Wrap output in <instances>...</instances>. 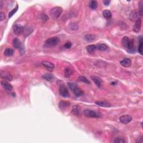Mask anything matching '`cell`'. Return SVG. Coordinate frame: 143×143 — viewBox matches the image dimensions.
I'll return each mask as SVG.
<instances>
[{"label": "cell", "instance_id": "cell-1", "mask_svg": "<svg viewBox=\"0 0 143 143\" xmlns=\"http://www.w3.org/2000/svg\"><path fill=\"white\" fill-rule=\"evenodd\" d=\"M58 83L59 85V94L60 96L63 97H69L70 96L69 92L64 83L60 80L58 81Z\"/></svg>", "mask_w": 143, "mask_h": 143}, {"label": "cell", "instance_id": "cell-2", "mask_svg": "<svg viewBox=\"0 0 143 143\" xmlns=\"http://www.w3.org/2000/svg\"><path fill=\"white\" fill-rule=\"evenodd\" d=\"M60 42V39L57 37H53V38H50L48 39L45 41L44 46L45 47L50 48L53 47L59 44Z\"/></svg>", "mask_w": 143, "mask_h": 143}, {"label": "cell", "instance_id": "cell-3", "mask_svg": "<svg viewBox=\"0 0 143 143\" xmlns=\"http://www.w3.org/2000/svg\"><path fill=\"white\" fill-rule=\"evenodd\" d=\"M63 12V9L60 7H55L50 10V16L53 18L56 19L58 18Z\"/></svg>", "mask_w": 143, "mask_h": 143}, {"label": "cell", "instance_id": "cell-4", "mask_svg": "<svg viewBox=\"0 0 143 143\" xmlns=\"http://www.w3.org/2000/svg\"><path fill=\"white\" fill-rule=\"evenodd\" d=\"M83 114L85 117L90 118H98L101 117V115L99 113H97L96 112L91 110H85L83 111Z\"/></svg>", "mask_w": 143, "mask_h": 143}, {"label": "cell", "instance_id": "cell-5", "mask_svg": "<svg viewBox=\"0 0 143 143\" xmlns=\"http://www.w3.org/2000/svg\"><path fill=\"white\" fill-rule=\"evenodd\" d=\"M13 30L15 35H20L24 31V27L21 25L16 24L15 25H14L13 27Z\"/></svg>", "mask_w": 143, "mask_h": 143}, {"label": "cell", "instance_id": "cell-6", "mask_svg": "<svg viewBox=\"0 0 143 143\" xmlns=\"http://www.w3.org/2000/svg\"><path fill=\"white\" fill-rule=\"evenodd\" d=\"M119 120L121 123L126 125V124L130 123L132 121V117L129 115H125L121 116L119 118Z\"/></svg>", "mask_w": 143, "mask_h": 143}, {"label": "cell", "instance_id": "cell-7", "mask_svg": "<svg viewBox=\"0 0 143 143\" xmlns=\"http://www.w3.org/2000/svg\"><path fill=\"white\" fill-rule=\"evenodd\" d=\"M71 113L73 115L77 117H80L82 115L81 113V109H80V106L79 105H74L73 107Z\"/></svg>", "mask_w": 143, "mask_h": 143}, {"label": "cell", "instance_id": "cell-8", "mask_svg": "<svg viewBox=\"0 0 143 143\" xmlns=\"http://www.w3.org/2000/svg\"><path fill=\"white\" fill-rule=\"evenodd\" d=\"M1 77L3 80H7V81H11L13 79V77L10 73L6 71H2L1 72Z\"/></svg>", "mask_w": 143, "mask_h": 143}, {"label": "cell", "instance_id": "cell-9", "mask_svg": "<svg viewBox=\"0 0 143 143\" xmlns=\"http://www.w3.org/2000/svg\"><path fill=\"white\" fill-rule=\"evenodd\" d=\"M139 12L136 11H133L131 12V13L130 14L129 18L132 21H135H135H137L138 20L140 19L139 18Z\"/></svg>", "mask_w": 143, "mask_h": 143}, {"label": "cell", "instance_id": "cell-10", "mask_svg": "<svg viewBox=\"0 0 143 143\" xmlns=\"http://www.w3.org/2000/svg\"><path fill=\"white\" fill-rule=\"evenodd\" d=\"M92 80L94 81L96 85L98 87V88H101L102 87V80L100 78L98 77H97V76H91V77Z\"/></svg>", "mask_w": 143, "mask_h": 143}, {"label": "cell", "instance_id": "cell-11", "mask_svg": "<svg viewBox=\"0 0 143 143\" xmlns=\"http://www.w3.org/2000/svg\"><path fill=\"white\" fill-rule=\"evenodd\" d=\"M141 26V20L140 18L135 21V24L133 28V30L135 32H139L140 30Z\"/></svg>", "mask_w": 143, "mask_h": 143}, {"label": "cell", "instance_id": "cell-12", "mask_svg": "<svg viewBox=\"0 0 143 143\" xmlns=\"http://www.w3.org/2000/svg\"><path fill=\"white\" fill-rule=\"evenodd\" d=\"M70 106V102L68 101H61L59 103V108L62 111L66 109L67 107H68Z\"/></svg>", "mask_w": 143, "mask_h": 143}, {"label": "cell", "instance_id": "cell-13", "mask_svg": "<svg viewBox=\"0 0 143 143\" xmlns=\"http://www.w3.org/2000/svg\"><path fill=\"white\" fill-rule=\"evenodd\" d=\"M1 85H2V86L3 87V88H4V89H5L6 90H7V91H11L12 89V85H11L10 83H9L8 82L6 81V80H2V82H1Z\"/></svg>", "mask_w": 143, "mask_h": 143}, {"label": "cell", "instance_id": "cell-14", "mask_svg": "<svg viewBox=\"0 0 143 143\" xmlns=\"http://www.w3.org/2000/svg\"><path fill=\"white\" fill-rule=\"evenodd\" d=\"M12 45H13V47L16 48V49H20V50L22 49V45H21V42H20L19 39H18V38H15L13 40Z\"/></svg>", "mask_w": 143, "mask_h": 143}, {"label": "cell", "instance_id": "cell-15", "mask_svg": "<svg viewBox=\"0 0 143 143\" xmlns=\"http://www.w3.org/2000/svg\"><path fill=\"white\" fill-rule=\"evenodd\" d=\"M120 64L122 66L124 67H126V68L129 67L131 66V61L130 59H128V58L125 59L121 60L120 62Z\"/></svg>", "mask_w": 143, "mask_h": 143}, {"label": "cell", "instance_id": "cell-16", "mask_svg": "<svg viewBox=\"0 0 143 143\" xmlns=\"http://www.w3.org/2000/svg\"><path fill=\"white\" fill-rule=\"evenodd\" d=\"M96 104L99 106L103 107H111V105L109 102L105 101H96Z\"/></svg>", "mask_w": 143, "mask_h": 143}, {"label": "cell", "instance_id": "cell-17", "mask_svg": "<svg viewBox=\"0 0 143 143\" xmlns=\"http://www.w3.org/2000/svg\"><path fill=\"white\" fill-rule=\"evenodd\" d=\"M41 64L43 66H44L46 68H48V69H54L55 67V66L53 63L48 61H43L42 62Z\"/></svg>", "mask_w": 143, "mask_h": 143}, {"label": "cell", "instance_id": "cell-18", "mask_svg": "<svg viewBox=\"0 0 143 143\" xmlns=\"http://www.w3.org/2000/svg\"><path fill=\"white\" fill-rule=\"evenodd\" d=\"M42 78L48 82H52L54 79V76L52 74L45 73L42 76Z\"/></svg>", "mask_w": 143, "mask_h": 143}, {"label": "cell", "instance_id": "cell-19", "mask_svg": "<svg viewBox=\"0 0 143 143\" xmlns=\"http://www.w3.org/2000/svg\"><path fill=\"white\" fill-rule=\"evenodd\" d=\"M96 50V46L94 45H88L86 47V50L88 53L92 54L94 53Z\"/></svg>", "mask_w": 143, "mask_h": 143}, {"label": "cell", "instance_id": "cell-20", "mask_svg": "<svg viewBox=\"0 0 143 143\" xmlns=\"http://www.w3.org/2000/svg\"><path fill=\"white\" fill-rule=\"evenodd\" d=\"M96 36L94 35H92V34H89V35H86L85 36V39L86 41L87 42H92L94 41L96 39Z\"/></svg>", "mask_w": 143, "mask_h": 143}, {"label": "cell", "instance_id": "cell-21", "mask_svg": "<svg viewBox=\"0 0 143 143\" xmlns=\"http://www.w3.org/2000/svg\"><path fill=\"white\" fill-rule=\"evenodd\" d=\"M130 39L129 38H128L127 36H124L122 39V44L123 45V46L124 47L127 48L128 47L129 45V43H130Z\"/></svg>", "mask_w": 143, "mask_h": 143}, {"label": "cell", "instance_id": "cell-22", "mask_svg": "<svg viewBox=\"0 0 143 143\" xmlns=\"http://www.w3.org/2000/svg\"><path fill=\"white\" fill-rule=\"evenodd\" d=\"M102 15H103V16L104 18H106V19H110V18H111L112 17V14L111 11L108 10H104L103 12H102Z\"/></svg>", "mask_w": 143, "mask_h": 143}, {"label": "cell", "instance_id": "cell-23", "mask_svg": "<svg viewBox=\"0 0 143 143\" xmlns=\"http://www.w3.org/2000/svg\"><path fill=\"white\" fill-rule=\"evenodd\" d=\"M108 49V47L105 44H99L96 46V49H98L100 51H106Z\"/></svg>", "mask_w": 143, "mask_h": 143}, {"label": "cell", "instance_id": "cell-24", "mask_svg": "<svg viewBox=\"0 0 143 143\" xmlns=\"http://www.w3.org/2000/svg\"><path fill=\"white\" fill-rule=\"evenodd\" d=\"M73 92L74 94H75L77 97H80V96L83 95L84 94L83 92L82 91L81 89H80L78 87H77L76 88H75Z\"/></svg>", "mask_w": 143, "mask_h": 143}, {"label": "cell", "instance_id": "cell-25", "mask_svg": "<svg viewBox=\"0 0 143 143\" xmlns=\"http://www.w3.org/2000/svg\"><path fill=\"white\" fill-rule=\"evenodd\" d=\"M4 55L8 56V57H10V56H12L13 55L14 51L13 49H10V48H7V49H6L5 50H4Z\"/></svg>", "mask_w": 143, "mask_h": 143}, {"label": "cell", "instance_id": "cell-26", "mask_svg": "<svg viewBox=\"0 0 143 143\" xmlns=\"http://www.w3.org/2000/svg\"><path fill=\"white\" fill-rule=\"evenodd\" d=\"M97 2L96 1H90L89 6L92 10H96L97 7Z\"/></svg>", "mask_w": 143, "mask_h": 143}, {"label": "cell", "instance_id": "cell-27", "mask_svg": "<svg viewBox=\"0 0 143 143\" xmlns=\"http://www.w3.org/2000/svg\"><path fill=\"white\" fill-rule=\"evenodd\" d=\"M68 86L72 91H73L75 88L78 87V85L77 84L74 83V82H68Z\"/></svg>", "mask_w": 143, "mask_h": 143}, {"label": "cell", "instance_id": "cell-28", "mask_svg": "<svg viewBox=\"0 0 143 143\" xmlns=\"http://www.w3.org/2000/svg\"><path fill=\"white\" fill-rule=\"evenodd\" d=\"M73 73V71L71 69L69 68H66L64 71V76L66 78L69 77L71 76V74Z\"/></svg>", "mask_w": 143, "mask_h": 143}, {"label": "cell", "instance_id": "cell-29", "mask_svg": "<svg viewBox=\"0 0 143 143\" xmlns=\"http://www.w3.org/2000/svg\"><path fill=\"white\" fill-rule=\"evenodd\" d=\"M78 80H80V81H81L82 82H83V83H85L86 84H90V82L88 80V79L86 77H85V76H80L78 77Z\"/></svg>", "mask_w": 143, "mask_h": 143}, {"label": "cell", "instance_id": "cell-30", "mask_svg": "<svg viewBox=\"0 0 143 143\" xmlns=\"http://www.w3.org/2000/svg\"><path fill=\"white\" fill-rule=\"evenodd\" d=\"M143 39L142 38H141L139 40V47H138V52L141 55H143Z\"/></svg>", "mask_w": 143, "mask_h": 143}, {"label": "cell", "instance_id": "cell-31", "mask_svg": "<svg viewBox=\"0 0 143 143\" xmlns=\"http://www.w3.org/2000/svg\"><path fill=\"white\" fill-rule=\"evenodd\" d=\"M139 14L140 16H143V1H140L139 2Z\"/></svg>", "mask_w": 143, "mask_h": 143}, {"label": "cell", "instance_id": "cell-32", "mask_svg": "<svg viewBox=\"0 0 143 143\" xmlns=\"http://www.w3.org/2000/svg\"><path fill=\"white\" fill-rule=\"evenodd\" d=\"M18 6L17 4V5L16 6V7H15V8L13 9V10L11 11H10V12H9V18H11V17L14 15V14L16 13V12H17V11H18Z\"/></svg>", "mask_w": 143, "mask_h": 143}, {"label": "cell", "instance_id": "cell-33", "mask_svg": "<svg viewBox=\"0 0 143 143\" xmlns=\"http://www.w3.org/2000/svg\"><path fill=\"white\" fill-rule=\"evenodd\" d=\"M32 31V29L31 27H27L26 29H24V34L26 36H27L29 34H30Z\"/></svg>", "mask_w": 143, "mask_h": 143}, {"label": "cell", "instance_id": "cell-34", "mask_svg": "<svg viewBox=\"0 0 143 143\" xmlns=\"http://www.w3.org/2000/svg\"><path fill=\"white\" fill-rule=\"evenodd\" d=\"M69 27L72 30H77L78 29V25L76 24V23H72L69 25Z\"/></svg>", "mask_w": 143, "mask_h": 143}, {"label": "cell", "instance_id": "cell-35", "mask_svg": "<svg viewBox=\"0 0 143 143\" xmlns=\"http://www.w3.org/2000/svg\"><path fill=\"white\" fill-rule=\"evenodd\" d=\"M113 142L115 143H125L126 141L125 140H124V139H122V138H116V139H115L113 141Z\"/></svg>", "mask_w": 143, "mask_h": 143}, {"label": "cell", "instance_id": "cell-36", "mask_svg": "<svg viewBox=\"0 0 143 143\" xmlns=\"http://www.w3.org/2000/svg\"><path fill=\"white\" fill-rule=\"evenodd\" d=\"M41 19L43 20V21H44V22H46V21L48 20V17L46 14L43 13L41 15Z\"/></svg>", "mask_w": 143, "mask_h": 143}, {"label": "cell", "instance_id": "cell-37", "mask_svg": "<svg viewBox=\"0 0 143 143\" xmlns=\"http://www.w3.org/2000/svg\"><path fill=\"white\" fill-rule=\"evenodd\" d=\"M72 46V44L69 42L68 43H67L64 44V48H66V49H70Z\"/></svg>", "mask_w": 143, "mask_h": 143}, {"label": "cell", "instance_id": "cell-38", "mask_svg": "<svg viewBox=\"0 0 143 143\" xmlns=\"http://www.w3.org/2000/svg\"><path fill=\"white\" fill-rule=\"evenodd\" d=\"M103 3L105 6H107L109 5L110 3H111V1H110V0H105V1H103Z\"/></svg>", "mask_w": 143, "mask_h": 143}, {"label": "cell", "instance_id": "cell-39", "mask_svg": "<svg viewBox=\"0 0 143 143\" xmlns=\"http://www.w3.org/2000/svg\"><path fill=\"white\" fill-rule=\"evenodd\" d=\"M4 18H5L4 15L2 13V12H1V13H0V21H3V20L4 19Z\"/></svg>", "mask_w": 143, "mask_h": 143}]
</instances>
